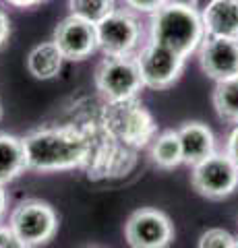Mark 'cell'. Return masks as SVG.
<instances>
[{
    "mask_svg": "<svg viewBox=\"0 0 238 248\" xmlns=\"http://www.w3.org/2000/svg\"><path fill=\"white\" fill-rule=\"evenodd\" d=\"M25 166L32 172L52 174L81 168L91 155L89 137L73 126H42L21 137Z\"/></svg>",
    "mask_w": 238,
    "mask_h": 248,
    "instance_id": "6da1fadb",
    "label": "cell"
},
{
    "mask_svg": "<svg viewBox=\"0 0 238 248\" xmlns=\"http://www.w3.org/2000/svg\"><path fill=\"white\" fill-rule=\"evenodd\" d=\"M205 40V25L201 11L187 2H168L151 15V42H158L178 52L180 56H190L201 48Z\"/></svg>",
    "mask_w": 238,
    "mask_h": 248,
    "instance_id": "7a4b0ae2",
    "label": "cell"
},
{
    "mask_svg": "<svg viewBox=\"0 0 238 248\" xmlns=\"http://www.w3.org/2000/svg\"><path fill=\"white\" fill-rule=\"evenodd\" d=\"M9 228L29 248L48 244L58 232V215L54 207L40 199H25L9 215Z\"/></svg>",
    "mask_w": 238,
    "mask_h": 248,
    "instance_id": "3957f363",
    "label": "cell"
},
{
    "mask_svg": "<svg viewBox=\"0 0 238 248\" xmlns=\"http://www.w3.org/2000/svg\"><path fill=\"white\" fill-rule=\"evenodd\" d=\"M95 87L108 102L137 99L145 87L133 56H106L95 71Z\"/></svg>",
    "mask_w": 238,
    "mask_h": 248,
    "instance_id": "277c9868",
    "label": "cell"
},
{
    "mask_svg": "<svg viewBox=\"0 0 238 248\" xmlns=\"http://www.w3.org/2000/svg\"><path fill=\"white\" fill-rule=\"evenodd\" d=\"M190 182H193V188L201 197L222 201L238 188V166L226 151H216L205 161L193 168Z\"/></svg>",
    "mask_w": 238,
    "mask_h": 248,
    "instance_id": "5b68a950",
    "label": "cell"
},
{
    "mask_svg": "<svg viewBox=\"0 0 238 248\" xmlns=\"http://www.w3.org/2000/svg\"><path fill=\"white\" fill-rule=\"evenodd\" d=\"M135 58L139 64L143 85L158 91L172 87L182 75L184 62H187V58L180 56L178 52L166 48L158 42H149L147 46H143Z\"/></svg>",
    "mask_w": 238,
    "mask_h": 248,
    "instance_id": "8992f818",
    "label": "cell"
},
{
    "mask_svg": "<svg viewBox=\"0 0 238 248\" xmlns=\"http://www.w3.org/2000/svg\"><path fill=\"white\" fill-rule=\"evenodd\" d=\"M95 33L97 48L106 56H133L143 31L133 13L114 9L95 25Z\"/></svg>",
    "mask_w": 238,
    "mask_h": 248,
    "instance_id": "52a82bcc",
    "label": "cell"
},
{
    "mask_svg": "<svg viewBox=\"0 0 238 248\" xmlns=\"http://www.w3.org/2000/svg\"><path fill=\"white\" fill-rule=\"evenodd\" d=\"M106 128L110 133L130 145H145L153 135V120L149 112L137 102H108L106 106Z\"/></svg>",
    "mask_w": 238,
    "mask_h": 248,
    "instance_id": "ba28073f",
    "label": "cell"
},
{
    "mask_svg": "<svg viewBox=\"0 0 238 248\" xmlns=\"http://www.w3.org/2000/svg\"><path fill=\"white\" fill-rule=\"evenodd\" d=\"M125 236L130 248H168L174 240V226L164 211L143 207L128 217Z\"/></svg>",
    "mask_w": 238,
    "mask_h": 248,
    "instance_id": "9c48e42d",
    "label": "cell"
},
{
    "mask_svg": "<svg viewBox=\"0 0 238 248\" xmlns=\"http://www.w3.org/2000/svg\"><path fill=\"white\" fill-rule=\"evenodd\" d=\"M54 42L66 60H85L97 50L95 25L85 19L68 15L54 29Z\"/></svg>",
    "mask_w": 238,
    "mask_h": 248,
    "instance_id": "30bf717a",
    "label": "cell"
},
{
    "mask_svg": "<svg viewBox=\"0 0 238 248\" xmlns=\"http://www.w3.org/2000/svg\"><path fill=\"white\" fill-rule=\"evenodd\" d=\"M203 73L216 83L238 77V40L207 35L199 48Z\"/></svg>",
    "mask_w": 238,
    "mask_h": 248,
    "instance_id": "8fae6325",
    "label": "cell"
},
{
    "mask_svg": "<svg viewBox=\"0 0 238 248\" xmlns=\"http://www.w3.org/2000/svg\"><path fill=\"white\" fill-rule=\"evenodd\" d=\"M178 139L182 147V164L195 168L216 153V137L211 128L201 122H187L178 128Z\"/></svg>",
    "mask_w": 238,
    "mask_h": 248,
    "instance_id": "7c38bea8",
    "label": "cell"
},
{
    "mask_svg": "<svg viewBox=\"0 0 238 248\" xmlns=\"http://www.w3.org/2000/svg\"><path fill=\"white\" fill-rule=\"evenodd\" d=\"M205 35L238 40V0H213L201 11Z\"/></svg>",
    "mask_w": 238,
    "mask_h": 248,
    "instance_id": "4fadbf2b",
    "label": "cell"
},
{
    "mask_svg": "<svg viewBox=\"0 0 238 248\" xmlns=\"http://www.w3.org/2000/svg\"><path fill=\"white\" fill-rule=\"evenodd\" d=\"M25 149L19 137L0 133V184L6 186L25 172Z\"/></svg>",
    "mask_w": 238,
    "mask_h": 248,
    "instance_id": "5bb4252c",
    "label": "cell"
},
{
    "mask_svg": "<svg viewBox=\"0 0 238 248\" xmlns=\"http://www.w3.org/2000/svg\"><path fill=\"white\" fill-rule=\"evenodd\" d=\"M66 58L63 56V52L58 50V46L54 42H44L40 46L29 52L27 56V71L32 73L35 79L48 81L63 71V62Z\"/></svg>",
    "mask_w": 238,
    "mask_h": 248,
    "instance_id": "9a60e30c",
    "label": "cell"
},
{
    "mask_svg": "<svg viewBox=\"0 0 238 248\" xmlns=\"http://www.w3.org/2000/svg\"><path fill=\"white\" fill-rule=\"evenodd\" d=\"M151 161L162 170H174L182 164V147L178 130H166L151 143Z\"/></svg>",
    "mask_w": 238,
    "mask_h": 248,
    "instance_id": "2e32d148",
    "label": "cell"
},
{
    "mask_svg": "<svg viewBox=\"0 0 238 248\" xmlns=\"http://www.w3.org/2000/svg\"><path fill=\"white\" fill-rule=\"evenodd\" d=\"M213 108L218 116L228 124H238V77L216 85Z\"/></svg>",
    "mask_w": 238,
    "mask_h": 248,
    "instance_id": "e0dca14e",
    "label": "cell"
},
{
    "mask_svg": "<svg viewBox=\"0 0 238 248\" xmlns=\"http://www.w3.org/2000/svg\"><path fill=\"white\" fill-rule=\"evenodd\" d=\"M68 6H71V15H77L94 25H97L104 17H108L116 9L114 0H71Z\"/></svg>",
    "mask_w": 238,
    "mask_h": 248,
    "instance_id": "ac0fdd59",
    "label": "cell"
},
{
    "mask_svg": "<svg viewBox=\"0 0 238 248\" xmlns=\"http://www.w3.org/2000/svg\"><path fill=\"white\" fill-rule=\"evenodd\" d=\"M236 238L222 228H211L201 234L197 248H234Z\"/></svg>",
    "mask_w": 238,
    "mask_h": 248,
    "instance_id": "d6986e66",
    "label": "cell"
},
{
    "mask_svg": "<svg viewBox=\"0 0 238 248\" xmlns=\"http://www.w3.org/2000/svg\"><path fill=\"white\" fill-rule=\"evenodd\" d=\"M128 9H133L137 13H156L159 11L164 4H168L170 0H125Z\"/></svg>",
    "mask_w": 238,
    "mask_h": 248,
    "instance_id": "ffe728a7",
    "label": "cell"
},
{
    "mask_svg": "<svg viewBox=\"0 0 238 248\" xmlns=\"http://www.w3.org/2000/svg\"><path fill=\"white\" fill-rule=\"evenodd\" d=\"M0 248H29V246L23 244L9 226H2V223H0Z\"/></svg>",
    "mask_w": 238,
    "mask_h": 248,
    "instance_id": "44dd1931",
    "label": "cell"
},
{
    "mask_svg": "<svg viewBox=\"0 0 238 248\" xmlns=\"http://www.w3.org/2000/svg\"><path fill=\"white\" fill-rule=\"evenodd\" d=\"M226 153L232 157V161L238 166V124H236V128L230 133L228 137V141H226Z\"/></svg>",
    "mask_w": 238,
    "mask_h": 248,
    "instance_id": "7402d4cb",
    "label": "cell"
},
{
    "mask_svg": "<svg viewBox=\"0 0 238 248\" xmlns=\"http://www.w3.org/2000/svg\"><path fill=\"white\" fill-rule=\"evenodd\" d=\"M9 35H11V21H9V15H6L2 9H0V48L9 42Z\"/></svg>",
    "mask_w": 238,
    "mask_h": 248,
    "instance_id": "603a6c76",
    "label": "cell"
},
{
    "mask_svg": "<svg viewBox=\"0 0 238 248\" xmlns=\"http://www.w3.org/2000/svg\"><path fill=\"white\" fill-rule=\"evenodd\" d=\"M6 211H9V195H6L4 186L0 184V223H2Z\"/></svg>",
    "mask_w": 238,
    "mask_h": 248,
    "instance_id": "cb8c5ba5",
    "label": "cell"
},
{
    "mask_svg": "<svg viewBox=\"0 0 238 248\" xmlns=\"http://www.w3.org/2000/svg\"><path fill=\"white\" fill-rule=\"evenodd\" d=\"M4 2H9L11 6H17V9H32V6H37L44 0H4Z\"/></svg>",
    "mask_w": 238,
    "mask_h": 248,
    "instance_id": "d4e9b609",
    "label": "cell"
},
{
    "mask_svg": "<svg viewBox=\"0 0 238 248\" xmlns=\"http://www.w3.org/2000/svg\"><path fill=\"white\" fill-rule=\"evenodd\" d=\"M209 2H213V0H193V2H190V4H193L195 9H201V11H203L205 6L209 4Z\"/></svg>",
    "mask_w": 238,
    "mask_h": 248,
    "instance_id": "484cf974",
    "label": "cell"
},
{
    "mask_svg": "<svg viewBox=\"0 0 238 248\" xmlns=\"http://www.w3.org/2000/svg\"><path fill=\"white\" fill-rule=\"evenodd\" d=\"M0 116H2V106H0Z\"/></svg>",
    "mask_w": 238,
    "mask_h": 248,
    "instance_id": "4316f807",
    "label": "cell"
},
{
    "mask_svg": "<svg viewBox=\"0 0 238 248\" xmlns=\"http://www.w3.org/2000/svg\"><path fill=\"white\" fill-rule=\"evenodd\" d=\"M234 248H238V240H236V244H234Z\"/></svg>",
    "mask_w": 238,
    "mask_h": 248,
    "instance_id": "83f0119b",
    "label": "cell"
}]
</instances>
